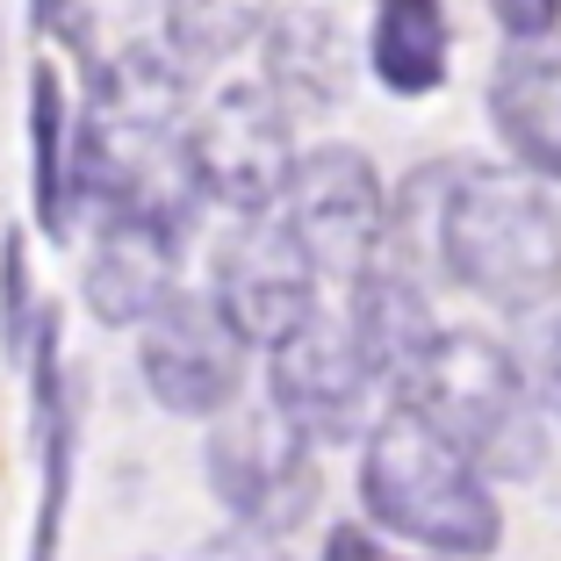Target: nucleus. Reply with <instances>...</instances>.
Masks as SVG:
<instances>
[{"instance_id": "obj_9", "label": "nucleus", "mask_w": 561, "mask_h": 561, "mask_svg": "<svg viewBox=\"0 0 561 561\" xmlns=\"http://www.w3.org/2000/svg\"><path fill=\"white\" fill-rule=\"evenodd\" d=\"M375 389L381 381L367 375L346 317L317 310L296 339H280V346L266 353V403H274L288 425H302L310 439H353Z\"/></svg>"}, {"instance_id": "obj_2", "label": "nucleus", "mask_w": 561, "mask_h": 561, "mask_svg": "<svg viewBox=\"0 0 561 561\" xmlns=\"http://www.w3.org/2000/svg\"><path fill=\"white\" fill-rule=\"evenodd\" d=\"M439 274L512 317L547 310L561 296V202L518 165H461L439 224Z\"/></svg>"}, {"instance_id": "obj_15", "label": "nucleus", "mask_w": 561, "mask_h": 561, "mask_svg": "<svg viewBox=\"0 0 561 561\" xmlns=\"http://www.w3.org/2000/svg\"><path fill=\"white\" fill-rule=\"evenodd\" d=\"M446 58H454V30H446L439 0H375L367 22V72L389 94L417 101L432 87H446Z\"/></svg>"}, {"instance_id": "obj_14", "label": "nucleus", "mask_w": 561, "mask_h": 561, "mask_svg": "<svg viewBox=\"0 0 561 561\" xmlns=\"http://www.w3.org/2000/svg\"><path fill=\"white\" fill-rule=\"evenodd\" d=\"M30 389H36V454H44V496H36V526H30V561H58V526H66L80 425H72L66 381H58V324H50V317H44V331H36V346H30Z\"/></svg>"}, {"instance_id": "obj_5", "label": "nucleus", "mask_w": 561, "mask_h": 561, "mask_svg": "<svg viewBox=\"0 0 561 561\" xmlns=\"http://www.w3.org/2000/svg\"><path fill=\"white\" fill-rule=\"evenodd\" d=\"M209 490L216 504L231 512L238 533H260L280 540L317 512V439L302 425L274 411V403H238V411L216 417L209 432Z\"/></svg>"}, {"instance_id": "obj_19", "label": "nucleus", "mask_w": 561, "mask_h": 561, "mask_svg": "<svg viewBox=\"0 0 561 561\" xmlns=\"http://www.w3.org/2000/svg\"><path fill=\"white\" fill-rule=\"evenodd\" d=\"M496 30L512 44H540V36H561V0H490Z\"/></svg>"}, {"instance_id": "obj_6", "label": "nucleus", "mask_w": 561, "mask_h": 561, "mask_svg": "<svg viewBox=\"0 0 561 561\" xmlns=\"http://www.w3.org/2000/svg\"><path fill=\"white\" fill-rule=\"evenodd\" d=\"M280 224L310 252L317 280H360L389 252V187H381L375 159L353 145H317L302 151L296 181L280 195Z\"/></svg>"}, {"instance_id": "obj_4", "label": "nucleus", "mask_w": 561, "mask_h": 561, "mask_svg": "<svg viewBox=\"0 0 561 561\" xmlns=\"http://www.w3.org/2000/svg\"><path fill=\"white\" fill-rule=\"evenodd\" d=\"M296 165H302L296 116L280 108V94L266 80H231L195 108L187 173H195L202 202H224L238 224L245 216H274L288 181H296Z\"/></svg>"}, {"instance_id": "obj_16", "label": "nucleus", "mask_w": 561, "mask_h": 561, "mask_svg": "<svg viewBox=\"0 0 561 561\" xmlns=\"http://www.w3.org/2000/svg\"><path fill=\"white\" fill-rule=\"evenodd\" d=\"M72 130L80 116L66 108L58 72L36 66L30 72V187H36V231L50 245H66L80 224V195H72Z\"/></svg>"}, {"instance_id": "obj_3", "label": "nucleus", "mask_w": 561, "mask_h": 561, "mask_svg": "<svg viewBox=\"0 0 561 561\" xmlns=\"http://www.w3.org/2000/svg\"><path fill=\"white\" fill-rule=\"evenodd\" d=\"M397 403L432 417L482 476L526 482L547 461L540 397H533V381H526V360L504 353L490 331H446Z\"/></svg>"}, {"instance_id": "obj_21", "label": "nucleus", "mask_w": 561, "mask_h": 561, "mask_svg": "<svg viewBox=\"0 0 561 561\" xmlns=\"http://www.w3.org/2000/svg\"><path fill=\"white\" fill-rule=\"evenodd\" d=\"M324 561H381V547H375L367 526H331L324 533Z\"/></svg>"}, {"instance_id": "obj_7", "label": "nucleus", "mask_w": 561, "mask_h": 561, "mask_svg": "<svg viewBox=\"0 0 561 561\" xmlns=\"http://www.w3.org/2000/svg\"><path fill=\"white\" fill-rule=\"evenodd\" d=\"M209 302L231 317V331L245 346L274 353L280 339H296L317 317V266L310 252L296 245V231L274 216H245L216 238L209 260Z\"/></svg>"}, {"instance_id": "obj_13", "label": "nucleus", "mask_w": 561, "mask_h": 561, "mask_svg": "<svg viewBox=\"0 0 561 561\" xmlns=\"http://www.w3.org/2000/svg\"><path fill=\"white\" fill-rule=\"evenodd\" d=\"M353 72H360V50L353 30L331 8H288V15L266 30V87L280 94V108H339L353 94Z\"/></svg>"}, {"instance_id": "obj_20", "label": "nucleus", "mask_w": 561, "mask_h": 561, "mask_svg": "<svg viewBox=\"0 0 561 561\" xmlns=\"http://www.w3.org/2000/svg\"><path fill=\"white\" fill-rule=\"evenodd\" d=\"M195 561H288L280 554V540H260V533H216V540H202Z\"/></svg>"}, {"instance_id": "obj_18", "label": "nucleus", "mask_w": 561, "mask_h": 561, "mask_svg": "<svg viewBox=\"0 0 561 561\" xmlns=\"http://www.w3.org/2000/svg\"><path fill=\"white\" fill-rule=\"evenodd\" d=\"M533 339H526V381H533V397H540V411L561 417V296L547 302V310L526 317Z\"/></svg>"}, {"instance_id": "obj_12", "label": "nucleus", "mask_w": 561, "mask_h": 561, "mask_svg": "<svg viewBox=\"0 0 561 561\" xmlns=\"http://www.w3.org/2000/svg\"><path fill=\"white\" fill-rule=\"evenodd\" d=\"M490 123L518 173L561 181V36L504 44L490 66Z\"/></svg>"}, {"instance_id": "obj_10", "label": "nucleus", "mask_w": 561, "mask_h": 561, "mask_svg": "<svg viewBox=\"0 0 561 561\" xmlns=\"http://www.w3.org/2000/svg\"><path fill=\"white\" fill-rule=\"evenodd\" d=\"M195 224L165 209H123L108 224H94V252H87L80 296L94 310V324H137L145 331L165 302L181 296V245Z\"/></svg>"}, {"instance_id": "obj_11", "label": "nucleus", "mask_w": 561, "mask_h": 561, "mask_svg": "<svg viewBox=\"0 0 561 561\" xmlns=\"http://www.w3.org/2000/svg\"><path fill=\"white\" fill-rule=\"evenodd\" d=\"M346 324H353V346H360L367 375H375L381 389H397V397L417 381V367H425L432 346L446 339V324L432 317L425 280H417L411 266H397V260H381L375 274L353 280Z\"/></svg>"}, {"instance_id": "obj_8", "label": "nucleus", "mask_w": 561, "mask_h": 561, "mask_svg": "<svg viewBox=\"0 0 561 561\" xmlns=\"http://www.w3.org/2000/svg\"><path fill=\"white\" fill-rule=\"evenodd\" d=\"M137 375H145L151 403L173 417H224L238 411L245 389V339L209 296L181 288L145 331H137Z\"/></svg>"}, {"instance_id": "obj_1", "label": "nucleus", "mask_w": 561, "mask_h": 561, "mask_svg": "<svg viewBox=\"0 0 561 561\" xmlns=\"http://www.w3.org/2000/svg\"><path fill=\"white\" fill-rule=\"evenodd\" d=\"M360 504L381 533L432 547L454 561H482L504 540V512L490 496V476L446 439L411 403H389L360 446Z\"/></svg>"}, {"instance_id": "obj_17", "label": "nucleus", "mask_w": 561, "mask_h": 561, "mask_svg": "<svg viewBox=\"0 0 561 561\" xmlns=\"http://www.w3.org/2000/svg\"><path fill=\"white\" fill-rule=\"evenodd\" d=\"M280 22V0H165V50L187 72L224 66L245 44H266V30Z\"/></svg>"}]
</instances>
